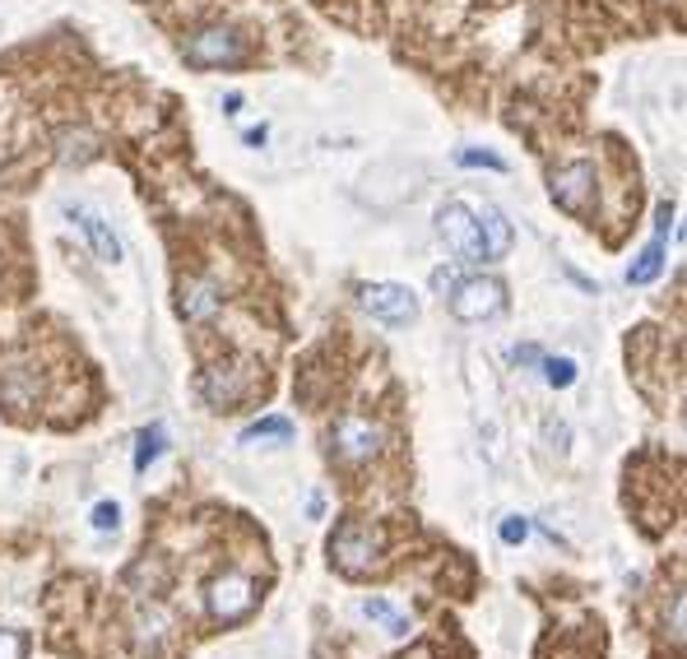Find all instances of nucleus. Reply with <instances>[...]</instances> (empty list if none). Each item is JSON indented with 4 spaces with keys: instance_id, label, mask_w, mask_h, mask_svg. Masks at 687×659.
Instances as JSON below:
<instances>
[{
    "instance_id": "b1692460",
    "label": "nucleus",
    "mask_w": 687,
    "mask_h": 659,
    "mask_svg": "<svg viewBox=\"0 0 687 659\" xmlns=\"http://www.w3.org/2000/svg\"><path fill=\"white\" fill-rule=\"evenodd\" d=\"M456 284H460V269H437V275H432V293H437V298L446 302Z\"/></svg>"
},
{
    "instance_id": "2eb2a0df",
    "label": "nucleus",
    "mask_w": 687,
    "mask_h": 659,
    "mask_svg": "<svg viewBox=\"0 0 687 659\" xmlns=\"http://www.w3.org/2000/svg\"><path fill=\"white\" fill-rule=\"evenodd\" d=\"M660 269H664V238H655V242L632 261V269H627V284H637V288H641V284H655Z\"/></svg>"
},
{
    "instance_id": "20e7f679",
    "label": "nucleus",
    "mask_w": 687,
    "mask_h": 659,
    "mask_svg": "<svg viewBox=\"0 0 687 659\" xmlns=\"http://www.w3.org/2000/svg\"><path fill=\"white\" fill-rule=\"evenodd\" d=\"M548 196H553L558 209H566L572 219H585L599 200V177H595V163H566L553 172L548 182Z\"/></svg>"
},
{
    "instance_id": "f8f14e48",
    "label": "nucleus",
    "mask_w": 687,
    "mask_h": 659,
    "mask_svg": "<svg viewBox=\"0 0 687 659\" xmlns=\"http://www.w3.org/2000/svg\"><path fill=\"white\" fill-rule=\"evenodd\" d=\"M469 215H474V223H479V238H483L488 261H502L506 251H512V223H506V215H502L493 200L469 205Z\"/></svg>"
},
{
    "instance_id": "423d86ee",
    "label": "nucleus",
    "mask_w": 687,
    "mask_h": 659,
    "mask_svg": "<svg viewBox=\"0 0 687 659\" xmlns=\"http://www.w3.org/2000/svg\"><path fill=\"white\" fill-rule=\"evenodd\" d=\"M437 232L446 238V246L456 251V261H465V265L488 261L483 238H479V223H474V215H469L465 200H446V205L437 209Z\"/></svg>"
},
{
    "instance_id": "9b49d317",
    "label": "nucleus",
    "mask_w": 687,
    "mask_h": 659,
    "mask_svg": "<svg viewBox=\"0 0 687 659\" xmlns=\"http://www.w3.org/2000/svg\"><path fill=\"white\" fill-rule=\"evenodd\" d=\"M37 395H43V377H37L28 362H19V358L0 362V400L24 409V404H37Z\"/></svg>"
},
{
    "instance_id": "aec40b11",
    "label": "nucleus",
    "mask_w": 687,
    "mask_h": 659,
    "mask_svg": "<svg viewBox=\"0 0 687 659\" xmlns=\"http://www.w3.org/2000/svg\"><path fill=\"white\" fill-rule=\"evenodd\" d=\"M456 159H460V167H488V172H506V159H502V153H493V149H460Z\"/></svg>"
},
{
    "instance_id": "1a4fd4ad",
    "label": "nucleus",
    "mask_w": 687,
    "mask_h": 659,
    "mask_svg": "<svg viewBox=\"0 0 687 659\" xmlns=\"http://www.w3.org/2000/svg\"><path fill=\"white\" fill-rule=\"evenodd\" d=\"M363 307L386 325H409L419 321V298L404 284H363Z\"/></svg>"
},
{
    "instance_id": "6ab92c4d",
    "label": "nucleus",
    "mask_w": 687,
    "mask_h": 659,
    "mask_svg": "<svg viewBox=\"0 0 687 659\" xmlns=\"http://www.w3.org/2000/svg\"><path fill=\"white\" fill-rule=\"evenodd\" d=\"M543 381L553 385V391H566V385L576 381V362L572 358H543Z\"/></svg>"
},
{
    "instance_id": "4468645a",
    "label": "nucleus",
    "mask_w": 687,
    "mask_h": 659,
    "mask_svg": "<svg viewBox=\"0 0 687 659\" xmlns=\"http://www.w3.org/2000/svg\"><path fill=\"white\" fill-rule=\"evenodd\" d=\"M56 153H61V163L84 167V163L98 159V135L84 130V126H66L61 135H56Z\"/></svg>"
},
{
    "instance_id": "6e6552de",
    "label": "nucleus",
    "mask_w": 687,
    "mask_h": 659,
    "mask_svg": "<svg viewBox=\"0 0 687 659\" xmlns=\"http://www.w3.org/2000/svg\"><path fill=\"white\" fill-rule=\"evenodd\" d=\"M251 381L256 377H251L247 362H214L201 377V395H205L209 409H238V404L247 400V391H251Z\"/></svg>"
},
{
    "instance_id": "ddd939ff",
    "label": "nucleus",
    "mask_w": 687,
    "mask_h": 659,
    "mask_svg": "<svg viewBox=\"0 0 687 659\" xmlns=\"http://www.w3.org/2000/svg\"><path fill=\"white\" fill-rule=\"evenodd\" d=\"M176 307H182L186 321H214L219 316V307H224V293H219V284L214 279H186Z\"/></svg>"
},
{
    "instance_id": "bb28decb",
    "label": "nucleus",
    "mask_w": 687,
    "mask_h": 659,
    "mask_svg": "<svg viewBox=\"0 0 687 659\" xmlns=\"http://www.w3.org/2000/svg\"><path fill=\"white\" fill-rule=\"evenodd\" d=\"M224 112H228V116H238V112H242V93H228V103H224Z\"/></svg>"
},
{
    "instance_id": "5701e85b",
    "label": "nucleus",
    "mask_w": 687,
    "mask_h": 659,
    "mask_svg": "<svg viewBox=\"0 0 687 659\" xmlns=\"http://www.w3.org/2000/svg\"><path fill=\"white\" fill-rule=\"evenodd\" d=\"M28 641H24V632H0V659H24Z\"/></svg>"
},
{
    "instance_id": "f3484780",
    "label": "nucleus",
    "mask_w": 687,
    "mask_h": 659,
    "mask_svg": "<svg viewBox=\"0 0 687 659\" xmlns=\"http://www.w3.org/2000/svg\"><path fill=\"white\" fill-rule=\"evenodd\" d=\"M288 432H293V423H288L284 414H265V418H256V423H247V428H242V441H261V437L288 441Z\"/></svg>"
},
{
    "instance_id": "cd10ccee",
    "label": "nucleus",
    "mask_w": 687,
    "mask_h": 659,
    "mask_svg": "<svg viewBox=\"0 0 687 659\" xmlns=\"http://www.w3.org/2000/svg\"><path fill=\"white\" fill-rule=\"evenodd\" d=\"M247 144H256V149H261V144H265V126H256V130H247Z\"/></svg>"
},
{
    "instance_id": "7ed1b4c3",
    "label": "nucleus",
    "mask_w": 687,
    "mask_h": 659,
    "mask_svg": "<svg viewBox=\"0 0 687 659\" xmlns=\"http://www.w3.org/2000/svg\"><path fill=\"white\" fill-rule=\"evenodd\" d=\"M330 557H335V567L344 576H367L381 567V534L363 525V520H344L330 539Z\"/></svg>"
},
{
    "instance_id": "39448f33",
    "label": "nucleus",
    "mask_w": 687,
    "mask_h": 659,
    "mask_svg": "<svg viewBox=\"0 0 687 659\" xmlns=\"http://www.w3.org/2000/svg\"><path fill=\"white\" fill-rule=\"evenodd\" d=\"M446 302L460 321H488L506 307V288L497 279H483V275H460V284L450 288Z\"/></svg>"
},
{
    "instance_id": "4be33fe9",
    "label": "nucleus",
    "mask_w": 687,
    "mask_h": 659,
    "mask_svg": "<svg viewBox=\"0 0 687 659\" xmlns=\"http://www.w3.org/2000/svg\"><path fill=\"white\" fill-rule=\"evenodd\" d=\"M497 534H502V544H525V534H529V520H525V516H506Z\"/></svg>"
},
{
    "instance_id": "f257e3e1",
    "label": "nucleus",
    "mask_w": 687,
    "mask_h": 659,
    "mask_svg": "<svg viewBox=\"0 0 687 659\" xmlns=\"http://www.w3.org/2000/svg\"><path fill=\"white\" fill-rule=\"evenodd\" d=\"M182 56H186V66H195V70H232V66L247 61V43H242L238 28L209 24V28H195L186 37Z\"/></svg>"
},
{
    "instance_id": "393cba45",
    "label": "nucleus",
    "mask_w": 687,
    "mask_h": 659,
    "mask_svg": "<svg viewBox=\"0 0 687 659\" xmlns=\"http://www.w3.org/2000/svg\"><path fill=\"white\" fill-rule=\"evenodd\" d=\"M669 228H674V205L664 200V205H660V215H655V238H669Z\"/></svg>"
},
{
    "instance_id": "0eeeda50",
    "label": "nucleus",
    "mask_w": 687,
    "mask_h": 659,
    "mask_svg": "<svg viewBox=\"0 0 687 659\" xmlns=\"http://www.w3.org/2000/svg\"><path fill=\"white\" fill-rule=\"evenodd\" d=\"M256 580L242 576V571H224L209 580V613L219 617V623H242L256 609Z\"/></svg>"
},
{
    "instance_id": "a211bd4d",
    "label": "nucleus",
    "mask_w": 687,
    "mask_h": 659,
    "mask_svg": "<svg viewBox=\"0 0 687 659\" xmlns=\"http://www.w3.org/2000/svg\"><path fill=\"white\" fill-rule=\"evenodd\" d=\"M363 613H367V617H377V623H381L390 636H404V632H409V617L390 609L386 599H367V604H363Z\"/></svg>"
},
{
    "instance_id": "f03ea898",
    "label": "nucleus",
    "mask_w": 687,
    "mask_h": 659,
    "mask_svg": "<svg viewBox=\"0 0 687 659\" xmlns=\"http://www.w3.org/2000/svg\"><path fill=\"white\" fill-rule=\"evenodd\" d=\"M330 451H335L340 464H348V470H363V464H371L386 451V428L363 414H348L330 428Z\"/></svg>"
},
{
    "instance_id": "dca6fc26",
    "label": "nucleus",
    "mask_w": 687,
    "mask_h": 659,
    "mask_svg": "<svg viewBox=\"0 0 687 659\" xmlns=\"http://www.w3.org/2000/svg\"><path fill=\"white\" fill-rule=\"evenodd\" d=\"M163 441H168V432H163V423H153V428H145L140 432V446H135V470H149V464L153 460H159L163 455Z\"/></svg>"
},
{
    "instance_id": "9d476101",
    "label": "nucleus",
    "mask_w": 687,
    "mask_h": 659,
    "mask_svg": "<svg viewBox=\"0 0 687 659\" xmlns=\"http://www.w3.org/2000/svg\"><path fill=\"white\" fill-rule=\"evenodd\" d=\"M70 223L84 232V242H89V251L103 265H116L122 261V242H116V232H112V223L103 219V215H93V209H84V205H70Z\"/></svg>"
},
{
    "instance_id": "412c9836",
    "label": "nucleus",
    "mask_w": 687,
    "mask_h": 659,
    "mask_svg": "<svg viewBox=\"0 0 687 659\" xmlns=\"http://www.w3.org/2000/svg\"><path fill=\"white\" fill-rule=\"evenodd\" d=\"M122 525V507L116 501H98L93 507V530H116Z\"/></svg>"
},
{
    "instance_id": "a878e982",
    "label": "nucleus",
    "mask_w": 687,
    "mask_h": 659,
    "mask_svg": "<svg viewBox=\"0 0 687 659\" xmlns=\"http://www.w3.org/2000/svg\"><path fill=\"white\" fill-rule=\"evenodd\" d=\"M669 627H674V641L683 646V594H674V617H669Z\"/></svg>"
}]
</instances>
